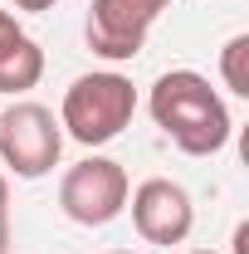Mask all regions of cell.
<instances>
[{
	"mask_svg": "<svg viewBox=\"0 0 249 254\" xmlns=\"http://www.w3.org/2000/svg\"><path fill=\"white\" fill-rule=\"evenodd\" d=\"M127 195H132V181H127L123 161L113 157H83L63 171L59 181V205L73 225H113L127 210Z\"/></svg>",
	"mask_w": 249,
	"mask_h": 254,
	"instance_id": "3957f363",
	"label": "cell"
},
{
	"mask_svg": "<svg viewBox=\"0 0 249 254\" xmlns=\"http://www.w3.org/2000/svg\"><path fill=\"white\" fill-rule=\"evenodd\" d=\"M132 225L147 245H181L195 225V205H190L186 186L152 176L132 190Z\"/></svg>",
	"mask_w": 249,
	"mask_h": 254,
	"instance_id": "8992f818",
	"label": "cell"
},
{
	"mask_svg": "<svg viewBox=\"0 0 249 254\" xmlns=\"http://www.w3.org/2000/svg\"><path fill=\"white\" fill-rule=\"evenodd\" d=\"M166 5L171 0H93L88 5V25H83L88 49L103 54V59H113V64L137 59Z\"/></svg>",
	"mask_w": 249,
	"mask_h": 254,
	"instance_id": "5b68a950",
	"label": "cell"
},
{
	"mask_svg": "<svg viewBox=\"0 0 249 254\" xmlns=\"http://www.w3.org/2000/svg\"><path fill=\"white\" fill-rule=\"evenodd\" d=\"M132 113H137L132 78H123V73H83L63 93L59 127L83 147H103L132 123Z\"/></svg>",
	"mask_w": 249,
	"mask_h": 254,
	"instance_id": "7a4b0ae2",
	"label": "cell"
},
{
	"mask_svg": "<svg viewBox=\"0 0 249 254\" xmlns=\"http://www.w3.org/2000/svg\"><path fill=\"white\" fill-rule=\"evenodd\" d=\"M220 78L235 98H249V34H235L220 49Z\"/></svg>",
	"mask_w": 249,
	"mask_h": 254,
	"instance_id": "ba28073f",
	"label": "cell"
},
{
	"mask_svg": "<svg viewBox=\"0 0 249 254\" xmlns=\"http://www.w3.org/2000/svg\"><path fill=\"white\" fill-rule=\"evenodd\" d=\"M44 78V49L34 44L30 34H15L0 44V93H30L34 83Z\"/></svg>",
	"mask_w": 249,
	"mask_h": 254,
	"instance_id": "52a82bcc",
	"label": "cell"
},
{
	"mask_svg": "<svg viewBox=\"0 0 249 254\" xmlns=\"http://www.w3.org/2000/svg\"><path fill=\"white\" fill-rule=\"evenodd\" d=\"M0 225H10V186H5V171H0Z\"/></svg>",
	"mask_w": 249,
	"mask_h": 254,
	"instance_id": "8fae6325",
	"label": "cell"
},
{
	"mask_svg": "<svg viewBox=\"0 0 249 254\" xmlns=\"http://www.w3.org/2000/svg\"><path fill=\"white\" fill-rule=\"evenodd\" d=\"M190 254H215V250H190Z\"/></svg>",
	"mask_w": 249,
	"mask_h": 254,
	"instance_id": "4fadbf2b",
	"label": "cell"
},
{
	"mask_svg": "<svg viewBox=\"0 0 249 254\" xmlns=\"http://www.w3.org/2000/svg\"><path fill=\"white\" fill-rule=\"evenodd\" d=\"M113 254H132V250H113Z\"/></svg>",
	"mask_w": 249,
	"mask_h": 254,
	"instance_id": "5bb4252c",
	"label": "cell"
},
{
	"mask_svg": "<svg viewBox=\"0 0 249 254\" xmlns=\"http://www.w3.org/2000/svg\"><path fill=\"white\" fill-rule=\"evenodd\" d=\"M147 108H152L156 127L186 152V157H215L220 147L230 142V108H225V98L210 88V78H200L195 68H171V73H161L152 83V98H147Z\"/></svg>",
	"mask_w": 249,
	"mask_h": 254,
	"instance_id": "6da1fadb",
	"label": "cell"
},
{
	"mask_svg": "<svg viewBox=\"0 0 249 254\" xmlns=\"http://www.w3.org/2000/svg\"><path fill=\"white\" fill-rule=\"evenodd\" d=\"M63 152V127L44 103H15L0 113V161L20 176V181H39L59 166Z\"/></svg>",
	"mask_w": 249,
	"mask_h": 254,
	"instance_id": "277c9868",
	"label": "cell"
},
{
	"mask_svg": "<svg viewBox=\"0 0 249 254\" xmlns=\"http://www.w3.org/2000/svg\"><path fill=\"white\" fill-rule=\"evenodd\" d=\"M10 250V225H0V254Z\"/></svg>",
	"mask_w": 249,
	"mask_h": 254,
	"instance_id": "7c38bea8",
	"label": "cell"
},
{
	"mask_svg": "<svg viewBox=\"0 0 249 254\" xmlns=\"http://www.w3.org/2000/svg\"><path fill=\"white\" fill-rule=\"evenodd\" d=\"M15 10H30V15H39V10H54L59 0H10Z\"/></svg>",
	"mask_w": 249,
	"mask_h": 254,
	"instance_id": "30bf717a",
	"label": "cell"
},
{
	"mask_svg": "<svg viewBox=\"0 0 249 254\" xmlns=\"http://www.w3.org/2000/svg\"><path fill=\"white\" fill-rule=\"evenodd\" d=\"M15 34H25V30H20V20H15L10 10H0V44H5V39H15Z\"/></svg>",
	"mask_w": 249,
	"mask_h": 254,
	"instance_id": "9c48e42d",
	"label": "cell"
}]
</instances>
